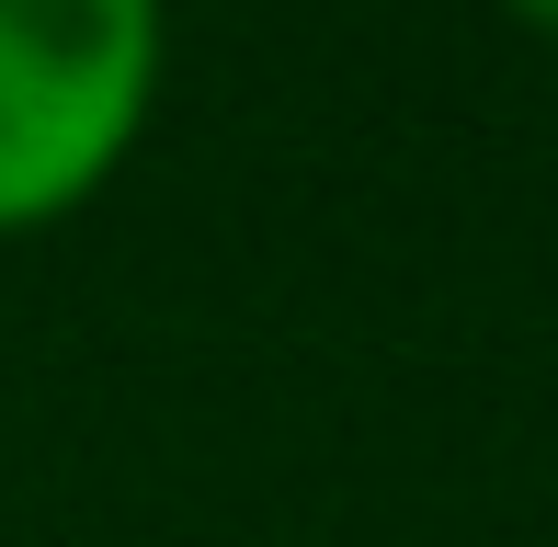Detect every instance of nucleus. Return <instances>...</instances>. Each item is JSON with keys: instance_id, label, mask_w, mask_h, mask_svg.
<instances>
[{"instance_id": "obj_1", "label": "nucleus", "mask_w": 558, "mask_h": 547, "mask_svg": "<svg viewBox=\"0 0 558 547\" xmlns=\"http://www.w3.org/2000/svg\"><path fill=\"white\" fill-rule=\"evenodd\" d=\"M171 58L160 0H0V240L58 229L148 137Z\"/></svg>"}, {"instance_id": "obj_2", "label": "nucleus", "mask_w": 558, "mask_h": 547, "mask_svg": "<svg viewBox=\"0 0 558 547\" xmlns=\"http://www.w3.org/2000/svg\"><path fill=\"white\" fill-rule=\"evenodd\" d=\"M513 23H536V35H558V0H501Z\"/></svg>"}]
</instances>
